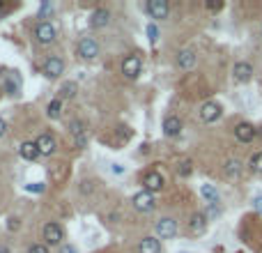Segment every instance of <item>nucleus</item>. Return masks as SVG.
<instances>
[{"instance_id":"nucleus-24","label":"nucleus","mask_w":262,"mask_h":253,"mask_svg":"<svg viewBox=\"0 0 262 253\" xmlns=\"http://www.w3.org/2000/svg\"><path fill=\"white\" fill-rule=\"evenodd\" d=\"M76 90H78V86H76L74 81L65 83V86L60 88V99H71V97H76Z\"/></svg>"},{"instance_id":"nucleus-19","label":"nucleus","mask_w":262,"mask_h":253,"mask_svg":"<svg viewBox=\"0 0 262 253\" xmlns=\"http://www.w3.org/2000/svg\"><path fill=\"white\" fill-rule=\"evenodd\" d=\"M138 251L141 253H159L161 251V242L157 237H143L141 244H138Z\"/></svg>"},{"instance_id":"nucleus-33","label":"nucleus","mask_w":262,"mask_h":253,"mask_svg":"<svg viewBox=\"0 0 262 253\" xmlns=\"http://www.w3.org/2000/svg\"><path fill=\"white\" fill-rule=\"evenodd\" d=\"M7 228H10V230H17V228H19V219H10Z\"/></svg>"},{"instance_id":"nucleus-37","label":"nucleus","mask_w":262,"mask_h":253,"mask_svg":"<svg viewBox=\"0 0 262 253\" xmlns=\"http://www.w3.org/2000/svg\"><path fill=\"white\" fill-rule=\"evenodd\" d=\"M113 173H117V175H120V173H124V168H122L120 163H113Z\"/></svg>"},{"instance_id":"nucleus-4","label":"nucleus","mask_w":262,"mask_h":253,"mask_svg":"<svg viewBox=\"0 0 262 253\" xmlns=\"http://www.w3.org/2000/svg\"><path fill=\"white\" fill-rule=\"evenodd\" d=\"M134 207H136L138 212H152L154 207H157V203H154V194H150V191H138L136 196H134Z\"/></svg>"},{"instance_id":"nucleus-5","label":"nucleus","mask_w":262,"mask_h":253,"mask_svg":"<svg viewBox=\"0 0 262 253\" xmlns=\"http://www.w3.org/2000/svg\"><path fill=\"white\" fill-rule=\"evenodd\" d=\"M148 12L154 21H164V19H168V14H170V5L166 3V0H150Z\"/></svg>"},{"instance_id":"nucleus-40","label":"nucleus","mask_w":262,"mask_h":253,"mask_svg":"<svg viewBox=\"0 0 262 253\" xmlns=\"http://www.w3.org/2000/svg\"><path fill=\"white\" fill-rule=\"evenodd\" d=\"M182 253H186V251H182Z\"/></svg>"},{"instance_id":"nucleus-32","label":"nucleus","mask_w":262,"mask_h":253,"mask_svg":"<svg viewBox=\"0 0 262 253\" xmlns=\"http://www.w3.org/2000/svg\"><path fill=\"white\" fill-rule=\"evenodd\" d=\"M28 191H37V194H42V191H44V184H35V187L30 184V187H28Z\"/></svg>"},{"instance_id":"nucleus-20","label":"nucleus","mask_w":262,"mask_h":253,"mask_svg":"<svg viewBox=\"0 0 262 253\" xmlns=\"http://www.w3.org/2000/svg\"><path fill=\"white\" fill-rule=\"evenodd\" d=\"M19 154L26 159V161H35L39 156V147H37V143H23L21 147H19Z\"/></svg>"},{"instance_id":"nucleus-35","label":"nucleus","mask_w":262,"mask_h":253,"mask_svg":"<svg viewBox=\"0 0 262 253\" xmlns=\"http://www.w3.org/2000/svg\"><path fill=\"white\" fill-rule=\"evenodd\" d=\"M60 253H76L74 246H60Z\"/></svg>"},{"instance_id":"nucleus-28","label":"nucleus","mask_w":262,"mask_h":253,"mask_svg":"<svg viewBox=\"0 0 262 253\" xmlns=\"http://www.w3.org/2000/svg\"><path fill=\"white\" fill-rule=\"evenodd\" d=\"M148 35H150V42L157 44V39H159V30H157V26H154V23H150V26H148Z\"/></svg>"},{"instance_id":"nucleus-27","label":"nucleus","mask_w":262,"mask_h":253,"mask_svg":"<svg viewBox=\"0 0 262 253\" xmlns=\"http://www.w3.org/2000/svg\"><path fill=\"white\" fill-rule=\"evenodd\" d=\"M53 10H55V7L51 5V3H44V5L39 7V19H44V17H49V14H53Z\"/></svg>"},{"instance_id":"nucleus-6","label":"nucleus","mask_w":262,"mask_h":253,"mask_svg":"<svg viewBox=\"0 0 262 253\" xmlns=\"http://www.w3.org/2000/svg\"><path fill=\"white\" fill-rule=\"evenodd\" d=\"M55 28H53V23H49V21H42V23H37V28H35V37H37V42L39 44H51V42H55Z\"/></svg>"},{"instance_id":"nucleus-7","label":"nucleus","mask_w":262,"mask_h":253,"mask_svg":"<svg viewBox=\"0 0 262 253\" xmlns=\"http://www.w3.org/2000/svg\"><path fill=\"white\" fill-rule=\"evenodd\" d=\"M164 175L157 171H150L145 178H143V189L145 191H150V194H157V191H161L164 189Z\"/></svg>"},{"instance_id":"nucleus-9","label":"nucleus","mask_w":262,"mask_h":253,"mask_svg":"<svg viewBox=\"0 0 262 253\" xmlns=\"http://www.w3.org/2000/svg\"><path fill=\"white\" fill-rule=\"evenodd\" d=\"M154 230H157V235L161 237V239H170V237H175V232H177V223H175L173 219H159L157 226H154Z\"/></svg>"},{"instance_id":"nucleus-38","label":"nucleus","mask_w":262,"mask_h":253,"mask_svg":"<svg viewBox=\"0 0 262 253\" xmlns=\"http://www.w3.org/2000/svg\"><path fill=\"white\" fill-rule=\"evenodd\" d=\"M0 253H12V251H10L7 246H0Z\"/></svg>"},{"instance_id":"nucleus-29","label":"nucleus","mask_w":262,"mask_h":253,"mask_svg":"<svg viewBox=\"0 0 262 253\" xmlns=\"http://www.w3.org/2000/svg\"><path fill=\"white\" fill-rule=\"evenodd\" d=\"M28 253H49V248H46V244H33L28 248Z\"/></svg>"},{"instance_id":"nucleus-31","label":"nucleus","mask_w":262,"mask_h":253,"mask_svg":"<svg viewBox=\"0 0 262 253\" xmlns=\"http://www.w3.org/2000/svg\"><path fill=\"white\" fill-rule=\"evenodd\" d=\"M253 210H255L257 214H262V196H257V198H253Z\"/></svg>"},{"instance_id":"nucleus-26","label":"nucleus","mask_w":262,"mask_h":253,"mask_svg":"<svg viewBox=\"0 0 262 253\" xmlns=\"http://www.w3.org/2000/svg\"><path fill=\"white\" fill-rule=\"evenodd\" d=\"M193 171V163L189 161V159H182L180 163H177V175H182V178H189Z\"/></svg>"},{"instance_id":"nucleus-2","label":"nucleus","mask_w":262,"mask_h":253,"mask_svg":"<svg viewBox=\"0 0 262 253\" xmlns=\"http://www.w3.org/2000/svg\"><path fill=\"white\" fill-rule=\"evenodd\" d=\"M42 237H44V242H46V244L58 246V244L62 242V228L58 226L55 221H49V223L42 228Z\"/></svg>"},{"instance_id":"nucleus-1","label":"nucleus","mask_w":262,"mask_h":253,"mask_svg":"<svg viewBox=\"0 0 262 253\" xmlns=\"http://www.w3.org/2000/svg\"><path fill=\"white\" fill-rule=\"evenodd\" d=\"M76 55L83 60H94L99 55V44L94 42L92 37H83L81 42L76 44Z\"/></svg>"},{"instance_id":"nucleus-15","label":"nucleus","mask_w":262,"mask_h":253,"mask_svg":"<svg viewBox=\"0 0 262 253\" xmlns=\"http://www.w3.org/2000/svg\"><path fill=\"white\" fill-rule=\"evenodd\" d=\"M35 143H37V147H39V154H44V156H51L55 152V138L51 134H42Z\"/></svg>"},{"instance_id":"nucleus-11","label":"nucleus","mask_w":262,"mask_h":253,"mask_svg":"<svg viewBox=\"0 0 262 253\" xmlns=\"http://www.w3.org/2000/svg\"><path fill=\"white\" fill-rule=\"evenodd\" d=\"M232 78H235L237 83H248L253 78V67L248 65V62H237V65L232 67Z\"/></svg>"},{"instance_id":"nucleus-22","label":"nucleus","mask_w":262,"mask_h":253,"mask_svg":"<svg viewBox=\"0 0 262 253\" xmlns=\"http://www.w3.org/2000/svg\"><path fill=\"white\" fill-rule=\"evenodd\" d=\"M200 196L207 200V203H212V205L218 203V191L212 187V184H202V187H200Z\"/></svg>"},{"instance_id":"nucleus-13","label":"nucleus","mask_w":262,"mask_h":253,"mask_svg":"<svg viewBox=\"0 0 262 253\" xmlns=\"http://www.w3.org/2000/svg\"><path fill=\"white\" fill-rule=\"evenodd\" d=\"M235 138L239 140V143H251V140L255 138V127L248 122H239L235 127Z\"/></svg>"},{"instance_id":"nucleus-30","label":"nucleus","mask_w":262,"mask_h":253,"mask_svg":"<svg viewBox=\"0 0 262 253\" xmlns=\"http://www.w3.org/2000/svg\"><path fill=\"white\" fill-rule=\"evenodd\" d=\"M53 178H55V180H62V178H65V163H58V168H55V173H53Z\"/></svg>"},{"instance_id":"nucleus-34","label":"nucleus","mask_w":262,"mask_h":253,"mask_svg":"<svg viewBox=\"0 0 262 253\" xmlns=\"http://www.w3.org/2000/svg\"><path fill=\"white\" fill-rule=\"evenodd\" d=\"M5 131H7V124H5V120L0 118V138H3V136H5Z\"/></svg>"},{"instance_id":"nucleus-8","label":"nucleus","mask_w":262,"mask_h":253,"mask_svg":"<svg viewBox=\"0 0 262 253\" xmlns=\"http://www.w3.org/2000/svg\"><path fill=\"white\" fill-rule=\"evenodd\" d=\"M221 104H216V102H205L200 106V118H202V122H216L218 118H221Z\"/></svg>"},{"instance_id":"nucleus-17","label":"nucleus","mask_w":262,"mask_h":253,"mask_svg":"<svg viewBox=\"0 0 262 253\" xmlns=\"http://www.w3.org/2000/svg\"><path fill=\"white\" fill-rule=\"evenodd\" d=\"M110 21V14L108 10H104V7H99V10L92 12V17H90V26L92 28H106Z\"/></svg>"},{"instance_id":"nucleus-36","label":"nucleus","mask_w":262,"mask_h":253,"mask_svg":"<svg viewBox=\"0 0 262 253\" xmlns=\"http://www.w3.org/2000/svg\"><path fill=\"white\" fill-rule=\"evenodd\" d=\"M207 7H209V10H221L223 5H221V3H207Z\"/></svg>"},{"instance_id":"nucleus-14","label":"nucleus","mask_w":262,"mask_h":253,"mask_svg":"<svg viewBox=\"0 0 262 253\" xmlns=\"http://www.w3.org/2000/svg\"><path fill=\"white\" fill-rule=\"evenodd\" d=\"M71 134H74V140H76V147L85 150L87 147V129L83 127L81 120H74V122H71Z\"/></svg>"},{"instance_id":"nucleus-39","label":"nucleus","mask_w":262,"mask_h":253,"mask_svg":"<svg viewBox=\"0 0 262 253\" xmlns=\"http://www.w3.org/2000/svg\"><path fill=\"white\" fill-rule=\"evenodd\" d=\"M260 35H262V28H260Z\"/></svg>"},{"instance_id":"nucleus-18","label":"nucleus","mask_w":262,"mask_h":253,"mask_svg":"<svg viewBox=\"0 0 262 253\" xmlns=\"http://www.w3.org/2000/svg\"><path fill=\"white\" fill-rule=\"evenodd\" d=\"M189 228H191V232H196V235H202V232L207 230V216L202 214V212H196V214L191 216V221H189Z\"/></svg>"},{"instance_id":"nucleus-25","label":"nucleus","mask_w":262,"mask_h":253,"mask_svg":"<svg viewBox=\"0 0 262 253\" xmlns=\"http://www.w3.org/2000/svg\"><path fill=\"white\" fill-rule=\"evenodd\" d=\"M248 168H251L253 173H257V175H262V152H255V154L251 156V161H248Z\"/></svg>"},{"instance_id":"nucleus-3","label":"nucleus","mask_w":262,"mask_h":253,"mask_svg":"<svg viewBox=\"0 0 262 253\" xmlns=\"http://www.w3.org/2000/svg\"><path fill=\"white\" fill-rule=\"evenodd\" d=\"M141 71H143V60L138 55H129V58L122 60V74L126 78H138Z\"/></svg>"},{"instance_id":"nucleus-16","label":"nucleus","mask_w":262,"mask_h":253,"mask_svg":"<svg viewBox=\"0 0 262 253\" xmlns=\"http://www.w3.org/2000/svg\"><path fill=\"white\" fill-rule=\"evenodd\" d=\"M164 134L170 136V138L182 134V120L177 118V115H168V118L164 120Z\"/></svg>"},{"instance_id":"nucleus-10","label":"nucleus","mask_w":262,"mask_h":253,"mask_svg":"<svg viewBox=\"0 0 262 253\" xmlns=\"http://www.w3.org/2000/svg\"><path fill=\"white\" fill-rule=\"evenodd\" d=\"M62 71H65V62L60 58H49L44 62V76L46 78H58Z\"/></svg>"},{"instance_id":"nucleus-21","label":"nucleus","mask_w":262,"mask_h":253,"mask_svg":"<svg viewBox=\"0 0 262 253\" xmlns=\"http://www.w3.org/2000/svg\"><path fill=\"white\" fill-rule=\"evenodd\" d=\"M225 175H228L230 180H237L241 175V161L239 159H228L225 161Z\"/></svg>"},{"instance_id":"nucleus-12","label":"nucleus","mask_w":262,"mask_h":253,"mask_svg":"<svg viewBox=\"0 0 262 253\" xmlns=\"http://www.w3.org/2000/svg\"><path fill=\"white\" fill-rule=\"evenodd\" d=\"M198 62V55L193 49H182L180 53H177V65H180V69H193Z\"/></svg>"},{"instance_id":"nucleus-23","label":"nucleus","mask_w":262,"mask_h":253,"mask_svg":"<svg viewBox=\"0 0 262 253\" xmlns=\"http://www.w3.org/2000/svg\"><path fill=\"white\" fill-rule=\"evenodd\" d=\"M62 113V99H53V102L49 104V108H46V115H49L51 120H58Z\"/></svg>"}]
</instances>
